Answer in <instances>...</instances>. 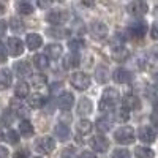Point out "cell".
Wrapping results in <instances>:
<instances>
[{
    "label": "cell",
    "instance_id": "cell-19",
    "mask_svg": "<svg viewBox=\"0 0 158 158\" xmlns=\"http://www.w3.org/2000/svg\"><path fill=\"white\" fill-rule=\"evenodd\" d=\"M92 109H94L92 101L89 98H81V101H79V104H77V114L85 115V114H90Z\"/></svg>",
    "mask_w": 158,
    "mask_h": 158
},
{
    "label": "cell",
    "instance_id": "cell-44",
    "mask_svg": "<svg viewBox=\"0 0 158 158\" xmlns=\"http://www.w3.org/2000/svg\"><path fill=\"white\" fill-rule=\"evenodd\" d=\"M150 35H152V38H153V40H158V22H155V24L152 25Z\"/></svg>",
    "mask_w": 158,
    "mask_h": 158
},
{
    "label": "cell",
    "instance_id": "cell-8",
    "mask_svg": "<svg viewBox=\"0 0 158 158\" xmlns=\"http://www.w3.org/2000/svg\"><path fill=\"white\" fill-rule=\"evenodd\" d=\"M6 51L10 52V56L13 57H18L24 52V44L19 38H10L8 40V46H6Z\"/></svg>",
    "mask_w": 158,
    "mask_h": 158
},
{
    "label": "cell",
    "instance_id": "cell-20",
    "mask_svg": "<svg viewBox=\"0 0 158 158\" xmlns=\"http://www.w3.org/2000/svg\"><path fill=\"white\" fill-rule=\"evenodd\" d=\"M29 84L25 82V81H21V82H18L16 84V87H15V95H16V98H19V100H22V98H25L29 95Z\"/></svg>",
    "mask_w": 158,
    "mask_h": 158
},
{
    "label": "cell",
    "instance_id": "cell-48",
    "mask_svg": "<svg viewBox=\"0 0 158 158\" xmlns=\"http://www.w3.org/2000/svg\"><path fill=\"white\" fill-rule=\"evenodd\" d=\"M152 56H155V57H158V46H155V48H152Z\"/></svg>",
    "mask_w": 158,
    "mask_h": 158
},
{
    "label": "cell",
    "instance_id": "cell-2",
    "mask_svg": "<svg viewBox=\"0 0 158 158\" xmlns=\"http://www.w3.org/2000/svg\"><path fill=\"white\" fill-rule=\"evenodd\" d=\"M114 139L118 144H123V146L133 144L135 142V131H133L131 127H122V128H118L114 133Z\"/></svg>",
    "mask_w": 158,
    "mask_h": 158
},
{
    "label": "cell",
    "instance_id": "cell-38",
    "mask_svg": "<svg viewBox=\"0 0 158 158\" xmlns=\"http://www.w3.org/2000/svg\"><path fill=\"white\" fill-rule=\"evenodd\" d=\"M112 158H130V152L127 149H115L112 152Z\"/></svg>",
    "mask_w": 158,
    "mask_h": 158
},
{
    "label": "cell",
    "instance_id": "cell-41",
    "mask_svg": "<svg viewBox=\"0 0 158 158\" xmlns=\"http://www.w3.org/2000/svg\"><path fill=\"white\" fill-rule=\"evenodd\" d=\"M6 57H8V51H6V48L3 46V43H0V63L6 62Z\"/></svg>",
    "mask_w": 158,
    "mask_h": 158
},
{
    "label": "cell",
    "instance_id": "cell-42",
    "mask_svg": "<svg viewBox=\"0 0 158 158\" xmlns=\"http://www.w3.org/2000/svg\"><path fill=\"white\" fill-rule=\"evenodd\" d=\"M44 82H46V77H44L43 74H38V76L33 77V84H36V85H41V84H44Z\"/></svg>",
    "mask_w": 158,
    "mask_h": 158
},
{
    "label": "cell",
    "instance_id": "cell-6",
    "mask_svg": "<svg viewBox=\"0 0 158 158\" xmlns=\"http://www.w3.org/2000/svg\"><path fill=\"white\" fill-rule=\"evenodd\" d=\"M46 19H48V22L54 24V25H60V24L68 21V13L67 11H60V10H54V11L48 13Z\"/></svg>",
    "mask_w": 158,
    "mask_h": 158
},
{
    "label": "cell",
    "instance_id": "cell-7",
    "mask_svg": "<svg viewBox=\"0 0 158 158\" xmlns=\"http://www.w3.org/2000/svg\"><path fill=\"white\" fill-rule=\"evenodd\" d=\"M90 146H92V149H94L95 152L104 153V152H108V149H109V141L104 136H95V138H92Z\"/></svg>",
    "mask_w": 158,
    "mask_h": 158
},
{
    "label": "cell",
    "instance_id": "cell-52",
    "mask_svg": "<svg viewBox=\"0 0 158 158\" xmlns=\"http://www.w3.org/2000/svg\"><path fill=\"white\" fill-rule=\"evenodd\" d=\"M3 139V133H2V131H0V141H2Z\"/></svg>",
    "mask_w": 158,
    "mask_h": 158
},
{
    "label": "cell",
    "instance_id": "cell-4",
    "mask_svg": "<svg viewBox=\"0 0 158 158\" xmlns=\"http://www.w3.org/2000/svg\"><path fill=\"white\" fill-rule=\"evenodd\" d=\"M35 149L41 153H51L56 149V141L49 138V136H41L40 139H36L35 142Z\"/></svg>",
    "mask_w": 158,
    "mask_h": 158
},
{
    "label": "cell",
    "instance_id": "cell-34",
    "mask_svg": "<svg viewBox=\"0 0 158 158\" xmlns=\"http://www.w3.org/2000/svg\"><path fill=\"white\" fill-rule=\"evenodd\" d=\"M115 118L118 122H127L130 118V111L125 108V106H120L117 111H115Z\"/></svg>",
    "mask_w": 158,
    "mask_h": 158
},
{
    "label": "cell",
    "instance_id": "cell-9",
    "mask_svg": "<svg viewBox=\"0 0 158 158\" xmlns=\"http://www.w3.org/2000/svg\"><path fill=\"white\" fill-rule=\"evenodd\" d=\"M138 136L142 142H146V144H152L156 139V133H155V130L152 127H141L139 131H138Z\"/></svg>",
    "mask_w": 158,
    "mask_h": 158
},
{
    "label": "cell",
    "instance_id": "cell-21",
    "mask_svg": "<svg viewBox=\"0 0 158 158\" xmlns=\"http://www.w3.org/2000/svg\"><path fill=\"white\" fill-rule=\"evenodd\" d=\"M62 52H63V49H62V46L57 44V43H52V44H48V46H46V54H48V57H51V59H59V57L62 56Z\"/></svg>",
    "mask_w": 158,
    "mask_h": 158
},
{
    "label": "cell",
    "instance_id": "cell-25",
    "mask_svg": "<svg viewBox=\"0 0 158 158\" xmlns=\"http://www.w3.org/2000/svg\"><path fill=\"white\" fill-rule=\"evenodd\" d=\"M54 131H56V136L60 138V141H65V139L70 136V128L65 125V123H57L56 128H54Z\"/></svg>",
    "mask_w": 158,
    "mask_h": 158
},
{
    "label": "cell",
    "instance_id": "cell-3",
    "mask_svg": "<svg viewBox=\"0 0 158 158\" xmlns=\"http://www.w3.org/2000/svg\"><path fill=\"white\" fill-rule=\"evenodd\" d=\"M71 85H73L76 90L82 92V90L89 89V85H90V77H89L85 73H81V71L73 73V76H71Z\"/></svg>",
    "mask_w": 158,
    "mask_h": 158
},
{
    "label": "cell",
    "instance_id": "cell-36",
    "mask_svg": "<svg viewBox=\"0 0 158 158\" xmlns=\"http://www.w3.org/2000/svg\"><path fill=\"white\" fill-rule=\"evenodd\" d=\"M5 138H6V141H8L10 144H18V142H19V135L16 133L15 130H8Z\"/></svg>",
    "mask_w": 158,
    "mask_h": 158
},
{
    "label": "cell",
    "instance_id": "cell-45",
    "mask_svg": "<svg viewBox=\"0 0 158 158\" xmlns=\"http://www.w3.org/2000/svg\"><path fill=\"white\" fill-rule=\"evenodd\" d=\"M6 29H8V25L5 21H0V36H3L6 33Z\"/></svg>",
    "mask_w": 158,
    "mask_h": 158
},
{
    "label": "cell",
    "instance_id": "cell-46",
    "mask_svg": "<svg viewBox=\"0 0 158 158\" xmlns=\"http://www.w3.org/2000/svg\"><path fill=\"white\" fill-rule=\"evenodd\" d=\"M79 158H97V155L92 153V152H82L81 155H79Z\"/></svg>",
    "mask_w": 158,
    "mask_h": 158
},
{
    "label": "cell",
    "instance_id": "cell-40",
    "mask_svg": "<svg viewBox=\"0 0 158 158\" xmlns=\"http://www.w3.org/2000/svg\"><path fill=\"white\" fill-rule=\"evenodd\" d=\"M13 117H15V114H13L10 109H5V111H3V123H5V125L11 123V122H13Z\"/></svg>",
    "mask_w": 158,
    "mask_h": 158
},
{
    "label": "cell",
    "instance_id": "cell-1",
    "mask_svg": "<svg viewBox=\"0 0 158 158\" xmlns=\"http://www.w3.org/2000/svg\"><path fill=\"white\" fill-rule=\"evenodd\" d=\"M120 100V95L115 89H106L103 92V97H101V101H100V111L101 112H111V109L115 106Z\"/></svg>",
    "mask_w": 158,
    "mask_h": 158
},
{
    "label": "cell",
    "instance_id": "cell-31",
    "mask_svg": "<svg viewBox=\"0 0 158 158\" xmlns=\"http://www.w3.org/2000/svg\"><path fill=\"white\" fill-rule=\"evenodd\" d=\"M136 153V158H153V150L149 149V147H136L135 150Z\"/></svg>",
    "mask_w": 158,
    "mask_h": 158
},
{
    "label": "cell",
    "instance_id": "cell-28",
    "mask_svg": "<svg viewBox=\"0 0 158 158\" xmlns=\"http://www.w3.org/2000/svg\"><path fill=\"white\" fill-rule=\"evenodd\" d=\"M95 74H97L98 84H106V82H108V79H109V71L104 68V67H98L97 71H95Z\"/></svg>",
    "mask_w": 158,
    "mask_h": 158
},
{
    "label": "cell",
    "instance_id": "cell-11",
    "mask_svg": "<svg viewBox=\"0 0 158 158\" xmlns=\"http://www.w3.org/2000/svg\"><path fill=\"white\" fill-rule=\"evenodd\" d=\"M147 32V24L146 22H135V24H131L130 27H128V33L133 36V38H142L144 35H146Z\"/></svg>",
    "mask_w": 158,
    "mask_h": 158
},
{
    "label": "cell",
    "instance_id": "cell-51",
    "mask_svg": "<svg viewBox=\"0 0 158 158\" xmlns=\"http://www.w3.org/2000/svg\"><path fill=\"white\" fill-rule=\"evenodd\" d=\"M3 13H5V6L0 3V15H3Z\"/></svg>",
    "mask_w": 158,
    "mask_h": 158
},
{
    "label": "cell",
    "instance_id": "cell-23",
    "mask_svg": "<svg viewBox=\"0 0 158 158\" xmlns=\"http://www.w3.org/2000/svg\"><path fill=\"white\" fill-rule=\"evenodd\" d=\"M79 65V56L74 54V52H70V54L63 59V67L70 70V68H76Z\"/></svg>",
    "mask_w": 158,
    "mask_h": 158
},
{
    "label": "cell",
    "instance_id": "cell-49",
    "mask_svg": "<svg viewBox=\"0 0 158 158\" xmlns=\"http://www.w3.org/2000/svg\"><path fill=\"white\" fill-rule=\"evenodd\" d=\"M153 82L158 85V73H155V74H153Z\"/></svg>",
    "mask_w": 158,
    "mask_h": 158
},
{
    "label": "cell",
    "instance_id": "cell-26",
    "mask_svg": "<svg viewBox=\"0 0 158 158\" xmlns=\"http://www.w3.org/2000/svg\"><path fill=\"white\" fill-rule=\"evenodd\" d=\"M76 128H77V131H79L81 135H89L94 127H92V122H90V120H87V118H82V120L77 122V127H76Z\"/></svg>",
    "mask_w": 158,
    "mask_h": 158
},
{
    "label": "cell",
    "instance_id": "cell-43",
    "mask_svg": "<svg viewBox=\"0 0 158 158\" xmlns=\"http://www.w3.org/2000/svg\"><path fill=\"white\" fill-rule=\"evenodd\" d=\"M13 158H29V152L27 150H18L13 155Z\"/></svg>",
    "mask_w": 158,
    "mask_h": 158
},
{
    "label": "cell",
    "instance_id": "cell-35",
    "mask_svg": "<svg viewBox=\"0 0 158 158\" xmlns=\"http://www.w3.org/2000/svg\"><path fill=\"white\" fill-rule=\"evenodd\" d=\"M10 29L15 32H21V30H24V24L18 18H13V19H10Z\"/></svg>",
    "mask_w": 158,
    "mask_h": 158
},
{
    "label": "cell",
    "instance_id": "cell-32",
    "mask_svg": "<svg viewBox=\"0 0 158 158\" xmlns=\"http://www.w3.org/2000/svg\"><path fill=\"white\" fill-rule=\"evenodd\" d=\"M16 8H18V11L21 13V15H32L33 13V5L29 3V2H19L16 5Z\"/></svg>",
    "mask_w": 158,
    "mask_h": 158
},
{
    "label": "cell",
    "instance_id": "cell-27",
    "mask_svg": "<svg viewBox=\"0 0 158 158\" xmlns=\"http://www.w3.org/2000/svg\"><path fill=\"white\" fill-rule=\"evenodd\" d=\"M33 63H35V67H36L38 70H46V68H48V65H49V62H48V56L36 54V56L33 57Z\"/></svg>",
    "mask_w": 158,
    "mask_h": 158
},
{
    "label": "cell",
    "instance_id": "cell-39",
    "mask_svg": "<svg viewBox=\"0 0 158 158\" xmlns=\"http://www.w3.org/2000/svg\"><path fill=\"white\" fill-rule=\"evenodd\" d=\"M60 158H76V149L74 147H67L62 152Z\"/></svg>",
    "mask_w": 158,
    "mask_h": 158
},
{
    "label": "cell",
    "instance_id": "cell-29",
    "mask_svg": "<svg viewBox=\"0 0 158 158\" xmlns=\"http://www.w3.org/2000/svg\"><path fill=\"white\" fill-rule=\"evenodd\" d=\"M19 131H21L22 136H27L29 138V136L33 135V127H32V123L29 120H22L19 123Z\"/></svg>",
    "mask_w": 158,
    "mask_h": 158
},
{
    "label": "cell",
    "instance_id": "cell-16",
    "mask_svg": "<svg viewBox=\"0 0 158 158\" xmlns=\"http://www.w3.org/2000/svg\"><path fill=\"white\" fill-rule=\"evenodd\" d=\"M15 70H16V74H18L21 79L32 76V68H30V65H29L27 62H18L16 67H15Z\"/></svg>",
    "mask_w": 158,
    "mask_h": 158
},
{
    "label": "cell",
    "instance_id": "cell-37",
    "mask_svg": "<svg viewBox=\"0 0 158 158\" xmlns=\"http://www.w3.org/2000/svg\"><path fill=\"white\" fill-rule=\"evenodd\" d=\"M48 35L59 38V36H68L70 32H68V30H65V29H51V30H48Z\"/></svg>",
    "mask_w": 158,
    "mask_h": 158
},
{
    "label": "cell",
    "instance_id": "cell-5",
    "mask_svg": "<svg viewBox=\"0 0 158 158\" xmlns=\"http://www.w3.org/2000/svg\"><path fill=\"white\" fill-rule=\"evenodd\" d=\"M90 33L95 40H103L108 35V25L101 21H94L90 24Z\"/></svg>",
    "mask_w": 158,
    "mask_h": 158
},
{
    "label": "cell",
    "instance_id": "cell-14",
    "mask_svg": "<svg viewBox=\"0 0 158 158\" xmlns=\"http://www.w3.org/2000/svg\"><path fill=\"white\" fill-rule=\"evenodd\" d=\"M10 111L15 114V115H18V117H27V115H29V108L25 106L22 101H16V100L11 101Z\"/></svg>",
    "mask_w": 158,
    "mask_h": 158
},
{
    "label": "cell",
    "instance_id": "cell-13",
    "mask_svg": "<svg viewBox=\"0 0 158 158\" xmlns=\"http://www.w3.org/2000/svg\"><path fill=\"white\" fill-rule=\"evenodd\" d=\"M112 79L117 84H128L131 81V73L128 70H125V68H117L112 73Z\"/></svg>",
    "mask_w": 158,
    "mask_h": 158
},
{
    "label": "cell",
    "instance_id": "cell-33",
    "mask_svg": "<svg viewBox=\"0 0 158 158\" xmlns=\"http://www.w3.org/2000/svg\"><path fill=\"white\" fill-rule=\"evenodd\" d=\"M68 48L71 49V52H74V54H77V51H81L84 48V41L79 38H73L68 41Z\"/></svg>",
    "mask_w": 158,
    "mask_h": 158
},
{
    "label": "cell",
    "instance_id": "cell-30",
    "mask_svg": "<svg viewBox=\"0 0 158 158\" xmlns=\"http://www.w3.org/2000/svg\"><path fill=\"white\" fill-rule=\"evenodd\" d=\"M97 128L98 131H101V133H106V131L111 130V120L108 117H101L97 120Z\"/></svg>",
    "mask_w": 158,
    "mask_h": 158
},
{
    "label": "cell",
    "instance_id": "cell-22",
    "mask_svg": "<svg viewBox=\"0 0 158 158\" xmlns=\"http://www.w3.org/2000/svg\"><path fill=\"white\" fill-rule=\"evenodd\" d=\"M123 106L130 111V109H139L141 108V101H139V98L138 97H135V95H127L125 98H123Z\"/></svg>",
    "mask_w": 158,
    "mask_h": 158
},
{
    "label": "cell",
    "instance_id": "cell-10",
    "mask_svg": "<svg viewBox=\"0 0 158 158\" xmlns=\"http://www.w3.org/2000/svg\"><path fill=\"white\" fill-rule=\"evenodd\" d=\"M127 10H128L130 15H133V16H142L149 11V5L146 2H139L138 0V2H131Z\"/></svg>",
    "mask_w": 158,
    "mask_h": 158
},
{
    "label": "cell",
    "instance_id": "cell-47",
    "mask_svg": "<svg viewBox=\"0 0 158 158\" xmlns=\"http://www.w3.org/2000/svg\"><path fill=\"white\" fill-rule=\"evenodd\" d=\"M0 158H8V150L0 146Z\"/></svg>",
    "mask_w": 158,
    "mask_h": 158
},
{
    "label": "cell",
    "instance_id": "cell-15",
    "mask_svg": "<svg viewBox=\"0 0 158 158\" xmlns=\"http://www.w3.org/2000/svg\"><path fill=\"white\" fill-rule=\"evenodd\" d=\"M13 82V74L8 68L0 70V90H6Z\"/></svg>",
    "mask_w": 158,
    "mask_h": 158
},
{
    "label": "cell",
    "instance_id": "cell-24",
    "mask_svg": "<svg viewBox=\"0 0 158 158\" xmlns=\"http://www.w3.org/2000/svg\"><path fill=\"white\" fill-rule=\"evenodd\" d=\"M44 101H46V98H44L41 94H33V95L29 98V106H30V108H35V109L43 108V106H44Z\"/></svg>",
    "mask_w": 158,
    "mask_h": 158
},
{
    "label": "cell",
    "instance_id": "cell-17",
    "mask_svg": "<svg viewBox=\"0 0 158 158\" xmlns=\"http://www.w3.org/2000/svg\"><path fill=\"white\" fill-rule=\"evenodd\" d=\"M41 44H43L41 35H38V33H29V35H27V48H29L30 51L38 49Z\"/></svg>",
    "mask_w": 158,
    "mask_h": 158
},
{
    "label": "cell",
    "instance_id": "cell-12",
    "mask_svg": "<svg viewBox=\"0 0 158 158\" xmlns=\"http://www.w3.org/2000/svg\"><path fill=\"white\" fill-rule=\"evenodd\" d=\"M73 101H74V97L73 94H70V92H65V94H62L57 100V104L59 108L63 109V111H70L73 108Z\"/></svg>",
    "mask_w": 158,
    "mask_h": 158
},
{
    "label": "cell",
    "instance_id": "cell-18",
    "mask_svg": "<svg viewBox=\"0 0 158 158\" xmlns=\"http://www.w3.org/2000/svg\"><path fill=\"white\" fill-rule=\"evenodd\" d=\"M111 56H112V59L117 60V62H123V60L128 59L130 52H128V49H125L123 46H115V48L112 49V52H111Z\"/></svg>",
    "mask_w": 158,
    "mask_h": 158
},
{
    "label": "cell",
    "instance_id": "cell-50",
    "mask_svg": "<svg viewBox=\"0 0 158 158\" xmlns=\"http://www.w3.org/2000/svg\"><path fill=\"white\" fill-rule=\"evenodd\" d=\"M153 109H155V112L158 114V101H155V103H153Z\"/></svg>",
    "mask_w": 158,
    "mask_h": 158
},
{
    "label": "cell",
    "instance_id": "cell-53",
    "mask_svg": "<svg viewBox=\"0 0 158 158\" xmlns=\"http://www.w3.org/2000/svg\"><path fill=\"white\" fill-rule=\"evenodd\" d=\"M36 158H40V156H36Z\"/></svg>",
    "mask_w": 158,
    "mask_h": 158
}]
</instances>
